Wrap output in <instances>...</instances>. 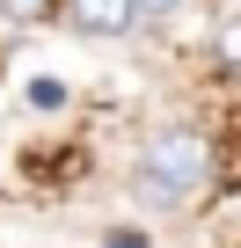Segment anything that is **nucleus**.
<instances>
[{
	"label": "nucleus",
	"instance_id": "1",
	"mask_svg": "<svg viewBox=\"0 0 241 248\" xmlns=\"http://www.w3.org/2000/svg\"><path fill=\"white\" fill-rule=\"evenodd\" d=\"M205 175H212L205 132H154L146 154H139V197L146 204H183V197L205 190Z\"/></svg>",
	"mask_w": 241,
	"mask_h": 248
},
{
	"label": "nucleus",
	"instance_id": "2",
	"mask_svg": "<svg viewBox=\"0 0 241 248\" xmlns=\"http://www.w3.org/2000/svg\"><path fill=\"white\" fill-rule=\"evenodd\" d=\"M51 8H66V30H80V37H125V30H139L132 0H51Z\"/></svg>",
	"mask_w": 241,
	"mask_h": 248
},
{
	"label": "nucleus",
	"instance_id": "3",
	"mask_svg": "<svg viewBox=\"0 0 241 248\" xmlns=\"http://www.w3.org/2000/svg\"><path fill=\"white\" fill-rule=\"evenodd\" d=\"M30 109H66V80L59 73H30Z\"/></svg>",
	"mask_w": 241,
	"mask_h": 248
},
{
	"label": "nucleus",
	"instance_id": "4",
	"mask_svg": "<svg viewBox=\"0 0 241 248\" xmlns=\"http://www.w3.org/2000/svg\"><path fill=\"white\" fill-rule=\"evenodd\" d=\"M0 15H8V22H44L51 0H0Z\"/></svg>",
	"mask_w": 241,
	"mask_h": 248
},
{
	"label": "nucleus",
	"instance_id": "5",
	"mask_svg": "<svg viewBox=\"0 0 241 248\" xmlns=\"http://www.w3.org/2000/svg\"><path fill=\"white\" fill-rule=\"evenodd\" d=\"M102 248H154V241H146V233H139V226H117V233H110V241H102Z\"/></svg>",
	"mask_w": 241,
	"mask_h": 248
},
{
	"label": "nucleus",
	"instance_id": "6",
	"mask_svg": "<svg viewBox=\"0 0 241 248\" xmlns=\"http://www.w3.org/2000/svg\"><path fill=\"white\" fill-rule=\"evenodd\" d=\"M132 8H139V22H154V15H176L183 0H132Z\"/></svg>",
	"mask_w": 241,
	"mask_h": 248
}]
</instances>
